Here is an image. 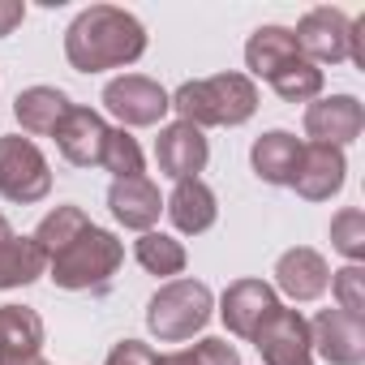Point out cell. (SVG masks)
<instances>
[{"label": "cell", "instance_id": "22", "mask_svg": "<svg viewBox=\"0 0 365 365\" xmlns=\"http://www.w3.org/2000/svg\"><path fill=\"white\" fill-rule=\"evenodd\" d=\"M43 271H48V258L35 245V237H9V241H0V288L35 284Z\"/></svg>", "mask_w": 365, "mask_h": 365}, {"label": "cell", "instance_id": "29", "mask_svg": "<svg viewBox=\"0 0 365 365\" xmlns=\"http://www.w3.org/2000/svg\"><path fill=\"white\" fill-rule=\"evenodd\" d=\"M194 356H198V365H241V352L228 339H202V344H194Z\"/></svg>", "mask_w": 365, "mask_h": 365}, {"label": "cell", "instance_id": "7", "mask_svg": "<svg viewBox=\"0 0 365 365\" xmlns=\"http://www.w3.org/2000/svg\"><path fill=\"white\" fill-rule=\"evenodd\" d=\"M361 129H365V108L356 95H327V99H314L305 108V133L318 146L344 150L348 142L361 138Z\"/></svg>", "mask_w": 365, "mask_h": 365}, {"label": "cell", "instance_id": "23", "mask_svg": "<svg viewBox=\"0 0 365 365\" xmlns=\"http://www.w3.org/2000/svg\"><path fill=\"white\" fill-rule=\"evenodd\" d=\"M91 228V215L82 211V207H73V202H65V207H56V211H48L43 215V224L35 228V245L43 250V258L52 262L61 250H69L82 232Z\"/></svg>", "mask_w": 365, "mask_h": 365}, {"label": "cell", "instance_id": "33", "mask_svg": "<svg viewBox=\"0 0 365 365\" xmlns=\"http://www.w3.org/2000/svg\"><path fill=\"white\" fill-rule=\"evenodd\" d=\"M9 237H14V228H9V220H5V215H0V241H9Z\"/></svg>", "mask_w": 365, "mask_h": 365}, {"label": "cell", "instance_id": "30", "mask_svg": "<svg viewBox=\"0 0 365 365\" xmlns=\"http://www.w3.org/2000/svg\"><path fill=\"white\" fill-rule=\"evenodd\" d=\"M103 365H155V352H150L146 344H138V339H120V344L108 352Z\"/></svg>", "mask_w": 365, "mask_h": 365}, {"label": "cell", "instance_id": "9", "mask_svg": "<svg viewBox=\"0 0 365 365\" xmlns=\"http://www.w3.org/2000/svg\"><path fill=\"white\" fill-rule=\"evenodd\" d=\"M292 39H297V52L309 65H339V61H348V18L339 9H331V5L309 9L297 22Z\"/></svg>", "mask_w": 365, "mask_h": 365}, {"label": "cell", "instance_id": "14", "mask_svg": "<svg viewBox=\"0 0 365 365\" xmlns=\"http://www.w3.org/2000/svg\"><path fill=\"white\" fill-rule=\"evenodd\" d=\"M0 365H48L43 318L31 305H0Z\"/></svg>", "mask_w": 365, "mask_h": 365}, {"label": "cell", "instance_id": "21", "mask_svg": "<svg viewBox=\"0 0 365 365\" xmlns=\"http://www.w3.org/2000/svg\"><path fill=\"white\" fill-rule=\"evenodd\" d=\"M297 39L288 26H258L245 43V65L254 78H275L288 61H297Z\"/></svg>", "mask_w": 365, "mask_h": 365}, {"label": "cell", "instance_id": "32", "mask_svg": "<svg viewBox=\"0 0 365 365\" xmlns=\"http://www.w3.org/2000/svg\"><path fill=\"white\" fill-rule=\"evenodd\" d=\"M155 365H198V356H194V348H176V352H155Z\"/></svg>", "mask_w": 365, "mask_h": 365}, {"label": "cell", "instance_id": "15", "mask_svg": "<svg viewBox=\"0 0 365 365\" xmlns=\"http://www.w3.org/2000/svg\"><path fill=\"white\" fill-rule=\"evenodd\" d=\"M61 155L73 163V168H99L103 159V142H108V120L95 112V108H69V116L61 120V129L52 133Z\"/></svg>", "mask_w": 365, "mask_h": 365}, {"label": "cell", "instance_id": "1", "mask_svg": "<svg viewBox=\"0 0 365 365\" xmlns=\"http://www.w3.org/2000/svg\"><path fill=\"white\" fill-rule=\"evenodd\" d=\"M146 52V31L133 14L116 5H91L82 9L65 31V56L78 73H103L125 69Z\"/></svg>", "mask_w": 365, "mask_h": 365}, {"label": "cell", "instance_id": "16", "mask_svg": "<svg viewBox=\"0 0 365 365\" xmlns=\"http://www.w3.org/2000/svg\"><path fill=\"white\" fill-rule=\"evenodd\" d=\"M275 288L292 301H318L327 288H331V267L318 250L309 245H297L288 254H279L275 262Z\"/></svg>", "mask_w": 365, "mask_h": 365}, {"label": "cell", "instance_id": "8", "mask_svg": "<svg viewBox=\"0 0 365 365\" xmlns=\"http://www.w3.org/2000/svg\"><path fill=\"white\" fill-rule=\"evenodd\" d=\"M258 352L267 365H314V344H309V322L297 309H275L258 335H254Z\"/></svg>", "mask_w": 365, "mask_h": 365}, {"label": "cell", "instance_id": "28", "mask_svg": "<svg viewBox=\"0 0 365 365\" xmlns=\"http://www.w3.org/2000/svg\"><path fill=\"white\" fill-rule=\"evenodd\" d=\"M331 292H335V309L352 314V318H365V267L361 262H348L339 271H331Z\"/></svg>", "mask_w": 365, "mask_h": 365}, {"label": "cell", "instance_id": "31", "mask_svg": "<svg viewBox=\"0 0 365 365\" xmlns=\"http://www.w3.org/2000/svg\"><path fill=\"white\" fill-rule=\"evenodd\" d=\"M22 18H26L22 0H0V39H5L14 26H22Z\"/></svg>", "mask_w": 365, "mask_h": 365}, {"label": "cell", "instance_id": "25", "mask_svg": "<svg viewBox=\"0 0 365 365\" xmlns=\"http://www.w3.org/2000/svg\"><path fill=\"white\" fill-rule=\"evenodd\" d=\"M133 258L150 275H180V271H185V245L163 237V232H142L138 245H133Z\"/></svg>", "mask_w": 365, "mask_h": 365}, {"label": "cell", "instance_id": "10", "mask_svg": "<svg viewBox=\"0 0 365 365\" xmlns=\"http://www.w3.org/2000/svg\"><path fill=\"white\" fill-rule=\"evenodd\" d=\"M211 159V146L202 138V129L185 125V120H176V125H163L159 138H155V163L163 176L172 180H194Z\"/></svg>", "mask_w": 365, "mask_h": 365}, {"label": "cell", "instance_id": "20", "mask_svg": "<svg viewBox=\"0 0 365 365\" xmlns=\"http://www.w3.org/2000/svg\"><path fill=\"white\" fill-rule=\"evenodd\" d=\"M297 159H301V138L288 129L262 133L250 150V163H254L258 180H267V185H288L292 172H297Z\"/></svg>", "mask_w": 365, "mask_h": 365}, {"label": "cell", "instance_id": "27", "mask_svg": "<svg viewBox=\"0 0 365 365\" xmlns=\"http://www.w3.org/2000/svg\"><path fill=\"white\" fill-rule=\"evenodd\" d=\"M331 245H335L348 262H361V258H365V211L344 207V211L331 220Z\"/></svg>", "mask_w": 365, "mask_h": 365}, {"label": "cell", "instance_id": "3", "mask_svg": "<svg viewBox=\"0 0 365 365\" xmlns=\"http://www.w3.org/2000/svg\"><path fill=\"white\" fill-rule=\"evenodd\" d=\"M211 288L198 279H172L163 284L150 305H146V327L159 344H180V339H194L207 322H211Z\"/></svg>", "mask_w": 365, "mask_h": 365}, {"label": "cell", "instance_id": "11", "mask_svg": "<svg viewBox=\"0 0 365 365\" xmlns=\"http://www.w3.org/2000/svg\"><path fill=\"white\" fill-rule=\"evenodd\" d=\"M275 309H279V297H275V288L262 284V279H237V284H228V292H224V301H220L224 327H228L232 335H241V339H254L258 327H262Z\"/></svg>", "mask_w": 365, "mask_h": 365}, {"label": "cell", "instance_id": "24", "mask_svg": "<svg viewBox=\"0 0 365 365\" xmlns=\"http://www.w3.org/2000/svg\"><path fill=\"white\" fill-rule=\"evenodd\" d=\"M271 82V91L284 99V103H314L318 95H322V69L318 65H309L305 56H297V61H288L275 78H267Z\"/></svg>", "mask_w": 365, "mask_h": 365}, {"label": "cell", "instance_id": "6", "mask_svg": "<svg viewBox=\"0 0 365 365\" xmlns=\"http://www.w3.org/2000/svg\"><path fill=\"white\" fill-rule=\"evenodd\" d=\"M103 108L120 120V129H146V125H159L168 112H172V95L142 78V73H125V78H112L103 86Z\"/></svg>", "mask_w": 365, "mask_h": 365}, {"label": "cell", "instance_id": "18", "mask_svg": "<svg viewBox=\"0 0 365 365\" xmlns=\"http://www.w3.org/2000/svg\"><path fill=\"white\" fill-rule=\"evenodd\" d=\"M168 220L176 224V232H185V237H198L207 232L215 220H220V202H215V190L207 185V180H176V190L168 198Z\"/></svg>", "mask_w": 365, "mask_h": 365}, {"label": "cell", "instance_id": "13", "mask_svg": "<svg viewBox=\"0 0 365 365\" xmlns=\"http://www.w3.org/2000/svg\"><path fill=\"white\" fill-rule=\"evenodd\" d=\"M344 172H348L344 150L309 142V146H301V159H297V172H292L288 185L305 202H327V198H335L344 190Z\"/></svg>", "mask_w": 365, "mask_h": 365}, {"label": "cell", "instance_id": "26", "mask_svg": "<svg viewBox=\"0 0 365 365\" xmlns=\"http://www.w3.org/2000/svg\"><path fill=\"white\" fill-rule=\"evenodd\" d=\"M99 168H108L116 180L125 176H142V146L129 129H108V142H103V159Z\"/></svg>", "mask_w": 365, "mask_h": 365}, {"label": "cell", "instance_id": "2", "mask_svg": "<svg viewBox=\"0 0 365 365\" xmlns=\"http://www.w3.org/2000/svg\"><path fill=\"white\" fill-rule=\"evenodd\" d=\"M172 112L194 125H245L258 112V86L250 73H215V78H194V82H180L172 95Z\"/></svg>", "mask_w": 365, "mask_h": 365}, {"label": "cell", "instance_id": "12", "mask_svg": "<svg viewBox=\"0 0 365 365\" xmlns=\"http://www.w3.org/2000/svg\"><path fill=\"white\" fill-rule=\"evenodd\" d=\"M309 344L331 365H361L365 361V322L344 309H322L309 322Z\"/></svg>", "mask_w": 365, "mask_h": 365}, {"label": "cell", "instance_id": "5", "mask_svg": "<svg viewBox=\"0 0 365 365\" xmlns=\"http://www.w3.org/2000/svg\"><path fill=\"white\" fill-rule=\"evenodd\" d=\"M0 194H5L9 202H22V207L43 202L52 194L48 159L22 133H5V138H0Z\"/></svg>", "mask_w": 365, "mask_h": 365}, {"label": "cell", "instance_id": "17", "mask_svg": "<svg viewBox=\"0 0 365 365\" xmlns=\"http://www.w3.org/2000/svg\"><path fill=\"white\" fill-rule=\"evenodd\" d=\"M108 207L112 215L133 228V232H150L159 224V211H163V198L155 190V180L150 176H125V180H112V190H108Z\"/></svg>", "mask_w": 365, "mask_h": 365}, {"label": "cell", "instance_id": "19", "mask_svg": "<svg viewBox=\"0 0 365 365\" xmlns=\"http://www.w3.org/2000/svg\"><path fill=\"white\" fill-rule=\"evenodd\" d=\"M69 108L73 103H69L65 91H56V86H26L18 95V103H14V116H18L22 133L43 138V133H56L61 129V120L69 116Z\"/></svg>", "mask_w": 365, "mask_h": 365}, {"label": "cell", "instance_id": "4", "mask_svg": "<svg viewBox=\"0 0 365 365\" xmlns=\"http://www.w3.org/2000/svg\"><path fill=\"white\" fill-rule=\"evenodd\" d=\"M120 262H125V245H120L112 232H103V228L91 224L69 250H61V254L48 262V271H52L56 288L86 292V288H103V284L116 275Z\"/></svg>", "mask_w": 365, "mask_h": 365}]
</instances>
